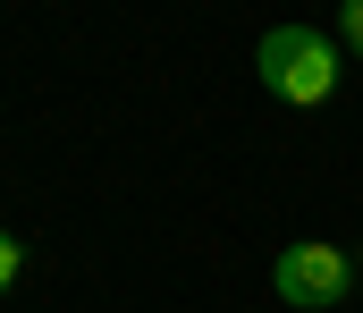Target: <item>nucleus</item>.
<instances>
[{
	"mask_svg": "<svg viewBox=\"0 0 363 313\" xmlns=\"http://www.w3.org/2000/svg\"><path fill=\"white\" fill-rule=\"evenodd\" d=\"M271 288L287 297L296 313H330L355 297V254L347 246H321V237H304V246H287L271 263Z\"/></svg>",
	"mask_w": 363,
	"mask_h": 313,
	"instance_id": "obj_2",
	"label": "nucleus"
},
{
	"mask_svg": "<svg viewBox=\"0 0 363 313\" xmlns=\"http://www.w3.org/2000/svg\"><path fill=\"white\" fill-rule=\"evenodd\" d=\"M17 271H26V246H17V237H9V229H0V297H9V288H17Z\"/></svg>",
	"mask_w": 363,
	"mask_h": 313,
	"instance_id": "obj_3",
	"label": "nucleus"
},
{
	"mask_svg": "<svg viewBox=\"0 0 363 313\" xmlns=\"http://www.w3.org/2000/svg\"><path fill=\"white\" fill-rule=\"evenodd\" d=\"M338 26H347V43L363 51V0H338Z\"/></svg>",
	"mask_w": 363,
	"mask_h": 313,
	"instance_id": "obj_4",
	"label": "nucleus"
},
{
	"mask_svg": "<svg viewBox=\"0 0 363 313\" xmlns=\"http://www.w3.org/2000/svg\"><path fill=\"white\" fill-rule=\"evenodd\" d=\"M254 68H262V85L279 102H296V110H321L338 94V43L313 34V26H271L262 51H254Z\"/></svg>",
	"mask_w": 363,
	"mask_h": 313,
	"instance_id": "obj_1",
	"label": "nucleus"
}]
</instances>
